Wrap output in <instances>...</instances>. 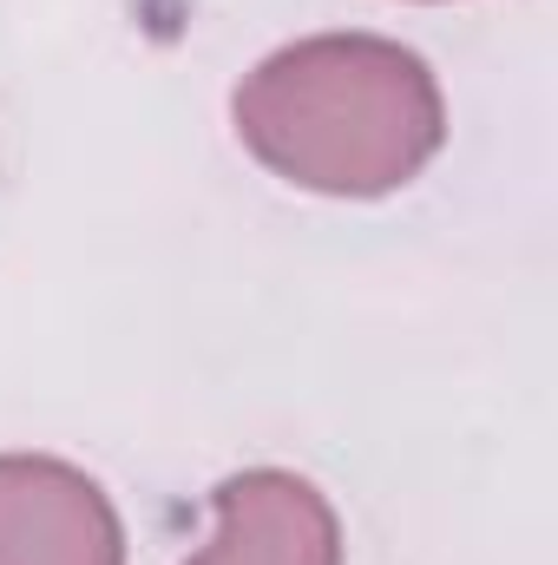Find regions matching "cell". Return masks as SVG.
I'll use <instances>...</instances> for the list:
<instances>
[{
    "instance_id": "1",
    "label": "cell",
    "mask_w": 558,
    "mask_h": 565,
    "mask_svg": "<svg viewBox=\"0 0 558 565\" xmlns=\"http://www.w3.org/2000/svg\"><path fill=\"white\" fill-rule=\"evenodd\" d=\"M440 93L420 53L368 33L282 46L237 86V139L329 198H382L440 151Z\"/></svg>"
},
{
    "instance_id": "2",
    "label": "cell",
    "mask_w": 558,
    "mask_h": 565,
    "mask_svg": "<svg viewBox=\"0 0 558 565\" xmlns=\"http://www.w3.org/2000/svg\"><path fill=\"white\" fill-rule=\"evenodd\" d=\"M0 565H126L119 513L66 460H0Z\"/></svg>"
},
{
    "instance_id": "3",
    "label": "cell",
    "mask_w": 558,
    "mask_h": 565,
    "mask_svg": "<svg viewBox=\"0 0 558 565\" xmlns=\"http://www.w3.org/2000/svg\"><path fill=\"white\" fill-rule=\"evenodd\" d=\"M217 540L184 565H342V533L329 500L277 467L237 473L211 493Z\"/></svg>"
}]
</instances>
